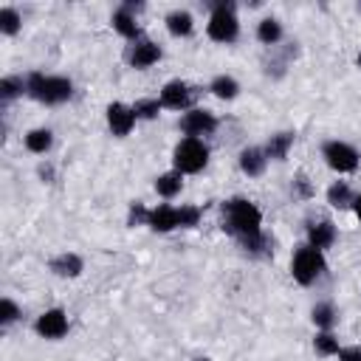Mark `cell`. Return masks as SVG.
I'll list each match as a JSON object with an SVG mask.
<instances>
[{
	"mask_svg": "<svg viewBox=\"0 0 361 361\" xmlns=\"http://www.w3.org/2000/svg\"><path fill=\"white\" fill-rule=\"evenodd\" d=\"M178 127L186 138H203V135H212L217 130V116L212 110H203V107H189L180 116Z\"/></svg>",
	"mask_w": 361,
	"mask_h": 361,
	"instance_id": "cell-7",
	"label": "cell"
},
{
	"mask_svg": "<svg viewBox=\"0 0 361 361\" xmlns=\"http://www.w3.org/2000/svg\"><path fill=\"white\" fill-rule=\"evenodd\" d=\"M293 195H299V197H310L313 195V189H310V183H307V178L302 172L293 178Z\"/></svg>",
	"mask_w": 361,
	"mask_h": 361,
	"instance_id": "cell-32",
	"label": "cell"
},
{
	"mask_svg": "<svg viewBox=\"0 0 361 361\" xmlns=\"http://www.w3.org/2000/svg\"><path fill=\"white\" fill-rule=\"evenodd\" d=\"M195 361H209V358H195Z\"/></svg>",
	"mask_w": 361,
	"mask_h": 361,
	"instance_id": "cell-37",
	"label": "cell"
},
{
	"mask_svg": "<svg viewBox=\"0 0 361 361\" xmlns=\"http://www.w3.org/2000/svg\"><path fill=\"white\" fill-rule=\"evenodd\" d=\"M237 164H240L243 175H248V178H259V175L265 172V166H268L265 147H245V149H240Z\"/></svg>",
	"mask_w": 361,
	"mask_h": 361,
	"instance_id": "cell-12",
	"label": "cell"
},
{
	"mask_svg": "<svg viewBox=\"0 0 361 361\" xmlns=\"http://www.w3.org/2000/svg\"><path fill=\"white\" fill-rule=\"evenodd\" d=\"M147 226L152 231H172V228H180L178 226V206H169V203H158L155 209H149V217H147Z\"/></svg>",
	"mask_w": 361,
	"mask_h": 361,
	"instance_id": "cell-13",
	"label": "cell"
},
{
	"mask_svg": "<svg viewBox=\"0 0 361 361\" xmlns=\"http://www.w3.org/2000/svg\"><path fill=\"white\" fill-rule=\"evenodd\" d=\"M338 361H361V347H341Z\"/></svg>",
	"mask_w": 361,
	"mask_h": 361,
	"instance_id": "cell-33",
	"label": "cell"
},
{
	"mask_svg": "<svg viewBox=\"0 0 361 361\" xmlns=\"http://www.w3.org/2000/svg\"><path fill=\"white\" fill-rule=\"evenodd\" d=\"M282 23L276 20V17H262L259 23H257V39L262 42V45H276L279 39H282Z\"/></svg>",
	"mask_w": 361,
	"mask_h": 361,
	"instance_id": "cell-23",
	"label": "cell"
},
{
	"mask_svg": "<svg viewBox=\"0 0 361 361\" xmlns=\"http://www.w3.org/2000/svg\"><path fill=\"white\" fill-rule=\"evenodd\" d=\"M209 164V147L203 138H180L172 149V166L180 175H195Z\"/></svg>",
	"mask_w": 361,
	"mask_h": 361,
	"instance_id": "cell-4",
	"label": "cell"
},
{
	"mask_svg": "<svg viewBox=\"0 0 361 361\" xmlns=\"http://www.w3.org/2000/svg\"><path fill=\"white\" fill-rule=\"evenodd\" d=\"M28 96L37 99L39 104H62L73 96V82L68 76H51V73H28L25 76Z\"/></svg>",
	"mask_w": 361,
	"mask_h": 361,
	"instance_id": "cell-2",
	"label": "cell"
},
{
	"mask_svg": "<svg viewBox=\"0 0 361 361\" xmlns=\"http://www.w3.org/2000/svg\"><path fill=\"white\" fill-rule=\"evenodd\" d=\"M20 25H23V17H20V11L17 8H11V6H6V8H0V31L3 34H17L20 31Z\"/></svg>",
	"mask_w": 361,
	"mask_h": 361,
	"instance_id": "cell-28",
	"label": "cell"
},
{
	"mask_svg": "<svg viewBox=\"0 0 361 361\" xmlns=\"http://www.w3.org/2000/svg\"><path fill=\"white\" fill-rule=\"evenodd\" d=\"M17 316H20L17 302L8 299V296H3V302H0V322L3 324H11V322H17Z\"/></svg>",
	"mask_w": 361,
	"mask_h": 361,
	"instance_id": "cell-30",
	"label": "cell"
},
{
	"mask_svg": "<svg viewBox=\"0 0 361 361\" xmlns=\"http://www.w3.org/2000/svg\"><path fill=\"white\" fill-rule=\"evenodd\" d=\"M358 11H361V3H358Z\"/></svg>",
	"mask_w": 361,
	"mask_h": 361,
	"instance_id": "cell-38",
	"label": "cell"
},
{
	"mask_svg": "<svg viewBox=\"0 0 361 361\" xmlns=\"http://www.w3.org/2000/svg\"><path fill=\"white\" fill-rule=\"evenodd\" d=\"M290 147H293V133H274L265 141V155L274 158V161H285Z\"/></svg>",
	"mask_w": 361,
	"mask_h": 361,
	"instance_id": "cell-21",
	"label": "cell"
},
{
	"mask_svg": "<svg viewBox=\"0 0 361 361\" xmlns=\"http://www.w3.org/2000/svg\"><path fill=\"white\" fill-rule=\"evenodd\" d=\"M147 217H149V209H144L141 203L130 206V226H147Z\"/></svg>",
	"mask_w": 361,
	"mask_h": 361,
	"instance_id": "cell-31",
	"label": "cell"
},
{
	"mask_svg": "<svg viewBox=\"0 0 361 361\" xmlns=\"http://www.w3.org/2000/svg\"><path fill=\"white\" fill-rule=\"evenodd\" d=\"M313 347H316L319 355H338V350H341V344L333 336V330H319L316 338H313Z\"/></svg>",
	"mask_w": 361,
	"mask_h": 361,
	"instance_id": "cell-26",
	"label": "cell"
},
{
	"mask_svg": "<svg viewBox=\"0 0 361 361\" xmlns=\"http://www.w3.org/2000/svg\"><path fill=\"white\" fill-rule=\"evenodd\" d=\"M39 178H45V180H51V178H54V169H51V164H48V166H45V164L39 166Z\"/></svg>",
	"mask_w": 361,
	"mask_h": 361,
	"instance_id": "cell-34",
	"label": "cell"
},
{
	"mask_svg": "<svg viewBox=\"0 0 361 361\" xmlns=\"http://www.w3.org/2000/svg\"><path fill=\"white\" fill-rule=\"evenodd\" d=\"M180 189H183V175L175 172V169L155 178V192H158V197H164V200H172L175 195H180Z\"/></svg>",
	"mask_w": 361,
	"mask_h": 361,
	"instance_id": "cell-19",
	"label": "cell"
},
{
	"mask_svg": "<svg viewBox=\"0 0 361 361\" xmlns=\"http://www.w3.org/2000/svg\"><path fill=\"white\" fill-rule=\"evenodd\" d=\"M161 99H138L135 104H133V110H135V118H144V121H152V118H158L161 116Z\"/></svg>",
	"mask_w": 361,
	"mask_h": 361,
	"instance_id": "cell-27",
	"label": "cell"
},
{
	"mask_svg": "<svg viewBox=\"0 0 361 361\" xmlns=\"http://www.w3.org/2000/svg\"><path fill=\"white\" fill-rule=\"evenodd\" d=\"M350 209H353V214L361 220V195H355V200H353V206H350Z\"/></svg>",
	"mask_w": 361,
	"mask_h": 361,
	"instance_id": "cell-35",
	"label": "cell"
},
{
	"mask_svg": "<svg viewBox=\"0 0 361 361\" xmlns=\"http://www.w3.org/2000/svg\"><path fill=\"white\" fill-rule=\"evenodd\" d=\"M353 200H355V195H353V189H350L347 180H333V183H330V189H327V203H330L333 209H350Z\"/></svg>",
	"mask_w": 361,
	"mask_h": 361,
	"instance_id": "cell-22",
	"label": "cell"
},
{
	"mask_svg": "<svg viewBox=\"0 0 361 361\" xmlns=\"http://www.w3.org/2000/svg\"><path fill=\"white\" fill-rule=\"evenodd\" d=\"M310 319H313V324H316L319 330H333L338 313H336L333 302H316L313 310H310Z\"/></svg>",
	"mask_w": 361,
	"mask_h": 361,
	"instance_id": "cell-24",
	"label": "cell"
},
{
	"mask_svg": "<svg viewBox=\"0 0 361 361\" xmlns=\"http://www.w3.org/2000/svg\"><path fill=\"white\" fill-rule=\"evenodd\" d=\"M110 23H113V28L121 34V37H127V39H141V25H138V20H135V14L133 11H127L124 6H118L116 11H113V17H110Z\"/></svg>",
	"mask_w": 361,
	"mask_h": 361,
	"instance_id": "cell-15",
	"label": "cell"
},
{
	"mask_svg": "<svg viewBox=\"0 0 361 361\" xmlns=\"http://www.w3.org/2000/svg\"><path fill=\"white\" fill-rule=\"evenodd\" d=\"M333 243H336V226H333V220H313V223H307V245L324 251Z\"/></svg>",
	"mask_w": 361,
	"mask_h": 361,
	"instance_id": "cell-14",
	"label": "cell"
},
{
	"mask_svg": "<svg viewBox=\"0 0 361 361\" xmlns=\"http://www.w3.org/2000/svg\"><path fill=\"white\" fill-rule=\"evenodd\" d=\"M161 59V45L158 42H152V39H135L133 45H130V51H127V62H130V68H135V71H147V68H152L155 62Z\"/></svg>",
	"mask_w": 361,
	"mask_h": 361,
	"instance_id": "cell-10",
	"label": "cell"
},
{
	"mask_svg": "<svg viewBox=\"0 0 361 361\" xmlns=\"http://www.w3.org/2000/svg\"><path fill=\"white\" fill-rule=\"evenodd\" d=\"M197 220H200V206H192V203L178 206V226L180 228H192V226H197Z\"/></svg>",
	"mask_w": 361,
	"mask_h": 361,
	"instance_id": "cell-29",
	"label": "cell"
},
{
	"mask_svg": "<svg viewBox=\"0 0 361 361\" xmlns=\"http://www.w3.org/2000/svg\"><path fill=\"white\" fill-rule=\"evenodd\" d=\"M322 158H324V164H327L333 172H338V175L358 169V149H355L353 144L341 141V138H330V141H324V147H322Z\"/></svg>",
	"mask_w": 361,
	"mask_h": 361,
	"instance_id": "cell-6",
	"label": "cell"
},
{
	"mask_svg": "<svg viewBox=\"0 0 361 361\" xmlns=\"http://www.w3.org/2000/svg\"><path fill=\"white\" fill-rule=\"evenodd\" d=\"M164 23H166V31H169L172 37H189V34L195 31V17H192L186 8H175V11H169Z\"/></svg>",
	"mask_w": 361,
	"mask_h": 361,
	"instance_id": "cell-16",
	"label": "cell"
},
{
	"mask_svg": "<svg viewBox=\"0 0 361 361\" xmlns=\"http://www.w3.org/2000/svg\"><path fill=\"white\" fill-rule=\"evenodd\" d=\"M161 104L169 107V110H189L192 104V87L183 82V79H172L161 87Z\"/></svg>",
	"mask_w": 361,
	"mask_h": 361,
	"instance_id": "cell-11",
	"label": "cell"
},
{
	"mask_svg": "<svg viewBox=\"0 0 361 361\" xmlns=\"http://www.w3.org/2000/svg\"><path fill=\"white\" fill-rule=\"evenodd\" d=\"M209 90H212L217 99L231 102V99H237V93H240V82H237L231 73H217V76L209 82Z\"/></svg>",
	"mask_w": 361,
	"mask_h": 361,
	"instance_id": "cell-17",
	"label": "cell"
},
{
	"mask_svg": "<svg viewBox=\"0 0 361 361\" xmlns=\"http://www.w3.org/2000/svg\"><path fill=\"white\" fill-rule=\"evenodd\" d=\"M82 268H85L82 257H76V254H71V251H65V254H59V257L51 259V271H54L56 276H79Z\"/></svg>",
	"mask_w": 361,
	"mask_h": 361,
	"instance_id": "cell-20",
	"label": "cell"
},
{
	"mask_svg": "<svg viewBox=\"0 0 361 361\" xmlns=\"http://www.w3.org/2000/svg\"><path fill=\"white\" fill-rule=\"evenodd\" d=\"M327 262H324V254L313 245H299L290 257V276L299 282V285H313L322 274H324Z\"/></svg>",
	"mask_w": 361,
	"mask_h": 361,
	"instance_id": "cell-5",
	"label": "cell"
},
{
	"mask_svg": "<svg viewBox=\"0 0 361 361\" xmlns=\"http://www.w3.org/2000/svg\"><path fill=\"white\" fill-rule=\"evenodd\" d=\"M355 62H358V68H361V54H358V59H355Z\"/></svg>",
	"mask_w": 361,
	"mask_h": 361,
	"instance_id": "cell-36",
	"label": "cell"
},
{
	"mask_svg": "<svg viewBox=\"0 0 361 361\" xmlns=\"http://www.w3.org/2000/svg\"><path fill=\"white\" fill-rule=\"evenodd\" d=\"M223 228L240 237V243L251 240L262 234V214L248 197H231L223 203Z\"/></svg>",
	"mask_w": 361,
	"mask_h": 361,
	"instance_id": "cell-1",
	"label": "cell"
},
{
	"mask_svg": "<svg viewBox=\"0 0 361 361\" xmlns=\"http://www.w3.org/2000/svg\"><path fill=\"white\" fill-rule=\"evenodd\" d=\"M234 8H237V6L228 3V0H220V3L212 6V17H209V23H206L209 39L228 45V42H234V39L240 37V20H237V11H234Z\"/></svg>",
	"mask_w": 361,
	"mask_h": 361,
	"instance_id": "cell-3",
	"label": "cell"
},
{
	"mask_svg": "<svg viewBox=\"0 0 361 361\" xmlns=\"http://www.w3.org/2000/svg\"><path fill=\"white\" fill-rule=\"evenodd\" d=\"M135 121L138 118H135L133 104H124V102H110L107 104V127H110L113 135H118V138L130 135L133 127H135Z\"/></svg>",
	"mask_w": 361,
	"mask_h": 361,
	"instance_id": "cell-9",
	"label": "cell"
},
{
	"mask_svg": "<svg viewBox=\"0 0 361 361\" xmlns=\"http://www.w3.org/2000/svg\"><path fill=\"white\" fill-rule=\"evenodd\" d=\"M23 93H28V85H25L23 76H3L0 79V99L3 102H11V99H17Z\"/></svg>",
	"mask_w": 361,
	"mask_h": 361,
	"instance_id": "cell-25",
	"label": "cell"
},
{
	"mask_svg": "<svg viewBox=\"0 0 361 361\" xmlns=\"http://www.w3.org/2000/svg\"><path fill=\"white\" fill-rule=\"evenodd\" d=\"M34 330H37V336L56 341V338H62L68 333V313L62 307H48V310H42L37 316Z\"/></svg>",
	"mask_w": 361,
	"mask_h": 361,
	"instance_id": "cell-8",
	"label": "cell"
},
{
	"mask_svg": "<svg viewBox=\"0 0 361 361\" xmlns=\"http://www.w3.org/2000/svg\"><path fill=\"white\" fill-rule=\"evenodd\" d=\"M54 144V133L48 127H34L25 133V149L34 152V155H45Z\"/></svg>",
	"mask_w": 361,
	"mask_h": 361,
	"instance_id": "cell-18",
	"label": "cell"
}]
</instances>
